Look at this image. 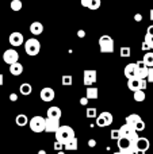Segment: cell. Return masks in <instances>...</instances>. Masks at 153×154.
I'll return each instance as SVG.
<instances>
[{"label": "cell", "instance_id": "obj_1", "mask_svg": "<svg viewBox=\"0 0 153 154\" xmlns=\"http://www.w3.org/2000/svg\"><path fill=\"white\" fill-rule=\"evenodd\" d=\"M54 135H56V141L61 142L62 145H65L67 142H69L70 139L76 138L75 131H73V128L70 127V126H61Z\"/></svg>", "mask_w": 153, "mask_h": 154}, {"label": "cell", "instance_id": "obj_2", "mask_svg": "<svg viewBox=\"0 0 153 154\" xmlns=\"http://www.w3.org/2000/svg\"><path fill=\"white\" fill-rule=\"evenodd\" d=\"M29 125H30V130H31L33 133H37V134L43 133V131H45L46 119H43V116L37 115V116H33L31 119H30Z\"/></svg>", "mask_w": 153, "mask_h": 154}, {"label": "cell", "instance_id": "obj_3", "mask_svg": "<svg viewBox=\"0 0 153 154\" xmlns=\"http://www.w3.org/2000/svg\"><path fill=\"white\" fill-rule=\"evenodd\" d=\"M99 48L102 53H114V39L110 35H102L99 38Z\"/></svg>", "mask_w": 153, "mask_h": 154}, {"label": "cell", "instance_id": "obj_4", "mask_svg": "<svg viewBox=\"0 0 153 154\" xmlns=\"http://www.w3.org/2000/svg\"><path fill=\"white\" fill-rule=\"evenodd\" d=\"M24 50H26V53L29 54V56H31V57L37 56V54L39 53V50H41L39 41L35 39V38H30V39H27L26 43H24Z\"/></svg>", "mask_w": 153, "mask_h": 154}, {"label": "cell", "instance_id": "obj_5", "mask_svg": "<svg viewBox=\"0 0 153 154\" xmlns=\"http://www.w3.org/2000/svg\"><path fill=\"white\" fill-rule=\"evenodd\" d=\"M119 133H121V138H127V139H130V141H138V138H140L137 131H136L132 126L126 125V123L119 127Z\"/></svg>", "mask_w": 153, "mask_h": 154}, {"label": "cell", "instance_id": "obj_6", "mask_svg": "<svg viewBox=\"0 0 153 154\" xmlns=\"http://www.w3.org/2000/svg\"><path fill=\"white\" fill-rule=\"evenodd\" d=\"M127 88H129L133 93L137 92V91H145L146 89V80H138V79L127 80Z\"/></svg>", "mask_w": 153, "mask_h": 154}, {"label": "cell", "instance_id": "obj_7", "mask_svg": "<svg viewBox=\"0 0 153 154\" xmlns=\"http://www.w3.org/2000/svg\"><path fill=\"white\" fill-rule=\"evenodd\" d=\"M98 80V72L94 69H87L84 70L83 73V82L86 87H91V85H94L95 82H96Z\"/></svg>", "mask_w": 153, "mask_h": 154}, {"label": "cell", "instance_id": "obj_8", "mask_svg": "<svg viewBox=\"0 0 153 154\" xmlns=\"http://www.w3.org/2000/svg\"><path fill=\"white\" fill-rule=\"evenodd\" d=\"M18 60H19V54L15 49H7V50L4 51V54H3V61H4L5 64H8L10 66L16 64Z\"/></svg>", "mask_w": 153, "mask_h": 154}, {"label": "cell", "instance_id": "obj_9", "mask_svg": "<svg viewBox=\"0 0 153 154\" xmlns=\"http://www.w3.org/2000/svg\"><path fill=\"white\" fill-rule=\"evenodd\" d=\"M148 75H149V68L142 61L136 62V79L146 80L148 79Z\"/></svg>", "mask_w": 153, "mask_h": 154}, {"label": "cell", "instance_id": "obj_10", "mask_svg": "<svg viewBox=\"0 0 153 154\" xmlns=\"http://www.w3.org/2000/svg\"><path fill=\"white\" fill-rule=\"evenodd\" d=\"M61 127V125H60V120L57 119H49V118H46V125H45V131L46 133H57V130Z\"/></svg>", "mask_w": 153, "mask_h": 154}, {"label": "cell", "instance_id": "obj_11", "mask_svg": "<svg viewBox=\"0 0 153 154\" xmlns=\"http://www.w3.org/2000/svg\"><path fill=\"white\" fill-rule=\"evenodd\" d=\"M39 96H41V99H42V101H46V103H49V101H52L54 99V96H56V92H54V89H52L50 87H45L43 89H41Z\"/></svg>", "mask_w": 153, "mask_h": 154}, {"label": "cell", "instance_id": "obj_12", "mask_svg": "<svg viewBox=\"0 0 153 154\" xmlns=\"http://www.w3.org/2000/svg\"><path fill=\"white\" fill-rule=\"evenodd\" d=\"M8 41H10L11 46H14V48H18V46H20L22 43L24 42V38H23V35H22L20 32L15 31V32H11Z\"/></svg>", "mask_w": 153, "mask_h": 154}, {"label": "cell", "instance_id": "obj_13", "mask_svg": "<svg viewBox=\"0 0 153 154\" xmlns=\"http://www.w3.org/2000/svg\"><path fill=\"white\" fill-rule=\"evenodd\" d=\"M149 146H151V142H149L148 138H145V137H140L137 141V152H144L145 153L146 150L149 149Z\"/></svg>", "mask_w": 153, "mask_h": 154}, {"label": "cell", "instance_id": "obj_14", "mask_svg": "<svg viewBox=\"0 0 153 154\" xmlns=\"http://www.w3.org/2000/svg\"><path fill=\"white\" fill-rule=\"evenodd\" d=\"M46 115H48V118L49 119H57V120H60V118H61V115H62V112H61V109L58 108V107H49L48 108V112H46Z\"/></svg>", "mask_w": 153, "mask_h": 154}, {"label": "cell", "instance_id": "obj_15", "mask_svg": "<svg viewBox=\"0 0 153 154\" xmlns=\"http://www.w3.org/2000/svg\"><path fill=\"white\" fill-rule=\"evenodd\" d=\"M125 77L127 80H132V79H136V64H127L125 66Z\"/></svg>", "mask_w": 153, "mask_h": 154}, {"label": "cell", "instance_id": "obj_16", "mask_svg": "<svg viewBox=\"0 0 153 154\" xmlns=\"http://www.w3.org/2000/svg\"><path fill=\"white\" fill-rule=\"evenodd\" d=\"M81 5L95 11L100 7V0H81Z\"/></svg>", "mask_w": 153, "mask_h": 154}, {"label": "cell", "instance_id": "obj_17", "mask_svg": "<svg viewBox=\"0 0 153 154\" xmlns=\"http://www.w3.org/2000/svg\"><path fill=\"white\" fill-rule=\"evenodd\" d=\"M42 31H43V26L41 22H33L30 24V32L33 35H39V34H42Z\"/></svg>", "mask_w": 153, "mask_h": 154}, {"label": "cell", "instance_id": "obj_18", "mask_svg": "<svg viewBox=\"0 0 153 154\" xmlns=\"http://www.w3.org/2000/svg\"><path fill=\"white\" fill-rule=\"evenodd\" d=\"M141 120V116L138 114H130L129 116L126 118V125H129V126H132L133 128H134V126L137 125L138 122Z\"/></svg>", "mask_w": 153, "mask_h": 154}, {"label": "cell", "instance_id": "obj_19", "mask_svg": "<svg viewBox=\"0 0 153 154\" xmlns=\"http://www.w3.org/2000/svg\"><path fill=\"white\" fill-rule=\"evenodd\" d=\"M10 73H11L12 76H19V75H22V73H23V65L19 64V62H16V64L11 65V66H10Z\"/></svg>", "mask_w": 153, "mask_h": 154}, {"label": "cell", "instance_id": "obj_20", "mask_svg": "<svg viewBox=\"0 0 153 154\" xmlns=\"http://www.w3.org/2000/svg\"><path fill=\"white\" fill-rule=\"evenodd\" d=\"M142 62L149 68V69H151V68H153V51H148V53L144 54Z\"/></svg>", "mask_w": 153, "mask_h": 154}, {"label": "cell", "instance_id": "obj_21", "mask_svg": "<svg viewBox=\"0 0 153 154\" xmlns=\"http://www.w3.org/2000/svg\"><path fill=\"white\" fill-rule=\"evenodd\" d=\"M98 95H99V92H98V88L96 87H89L87 88V96L86 97L88 99V100H94V99H98Z\"/></svg>", "mask_w": 153, "mask_h": 154}, {"label": "cell", "instance_id": "obj_22", "mask_svg": "<svg viewBox=\"0 0 153 154\" xmlns=\"http://www.w3.org/2000/svg\"><path fill=\"white\" fill-rule=\"evenodd\" d=\"M15 122H16V125H18L19 127H23V126H26L30 120H29V118H27L24 114H19L18 116L15 118Z\"/></svg>", "mask_w": 153, "mask_h": 154}, {"label": "cell", "instance_id": "obj_23", "mask_svg": "<svg viewBox=\"0 0 153 154\" xmlns=\"http://www.w3.org/2000/svg\"><path fill=\"white\" fill-rule=\"evenodd\" d=\"M64 147H65V150H69V152H73V150H77V147H79L77 138L70 139L69 142H67V143L64 145Z\"/></svg>", "mask_w": 153, "mask_h": 154}, {"label": "cell", "instance_id": "obj_24", "mask_svg": "<svg viewBox=\"0 0 153 154\" xmlns=\"http://www.w3.org/2000/svg\"><path fill=\"white\" fill-rule=\"evenodd\" d=\"M117 145H118L119 150L130 149V139H127V138H121L118 142H117Z\"/></svg>", "mask_w": 153, "mask_h": 154}, {"label": "cell", "instance_id": "obj_25", "mask_svg": "<svg viewBox=\"0 0 153 154\" xmlns=\"http://www.w3.org/2000/svg\"><path fill=\"white\" fill-rule=\"evenodd\" d=\"M19 91H20V93H22V95L27 96V95H30V93H31L33 87L29 84V82H23V84H22L20 87H19Z\"/></svg>", "mask_w": 153, "mask_h": 154}, {"label": "cell", "instance_id": "obj_26", "mask_svg": "<svg viewBox=\"0 0 153 154\" xmlns=\"http://www.w3.org/2000/svg\"><path fill=\"white\" fill-rule=\"evenodd\" d=\"M100 116L103 118V119L106 120V123H107V126H110L111 123H113V114L111 112H107V111H103L102 114H100Z\"/></svg>", "mask_w": 153, "mask_h": 154}, {"label": "cell", "instance_id": "obj_27", "mask_svg": "<svg viewBox=\"0 0 153 154\" xmlns=\"http://www.w3.org/2000/svg\"><path fill=\"white\" fill-rule=\"evenodd\" d=\"M146 99V96H145V91H137V92H134V100L136 101H144Z\"/></svg>", "mask_w": 153, "mask_h": 154}, {"label": "cell", "instance_id": "obj_28", "mask_svg": "<svg viewBox=\"0 0 153 154\" xmlns=\"http://www.w3.org/2000/svg\"><path fill=\"white\" fill-rule=\"evenodd\" d=\"M130 48H127V46H122L121 50H119V56L123 57V58H127V57H130Z\"/></svg>", "mask_w": 153, "mask_h": 154}, {"label": "cell", "instance_id": "obj_29", "mask_svg": "<svg viewBox=\"0 0 153 154\" xmlns=\"http://www.w3.org/2000/svg\"><path fill=\"white\" fill-rule=\"evenodd\" d=\"M72 82H73V79H72V76H62V79H61V84L64 85V87H69V85H72Z\"/></svg>", "mask_w": 153, "mask_h": 154}, {"label": "cell", "instance_id": "obj_30", "mask_svg": "<svg viewBox=\"0 0 153 154\" xmlns=\"http://www.w3.org/2000/svg\"><path fill=\"white\" fill-rule=\"evenodd\" d=\"M11 10L12 11H20L22 10V2L20 0H12V2H11Z\"/></svg>", "mask_w": 153, "mask_h": 154}, {"label": "cell", "instance_id": "obj_31", "mask_svg": "<svg viewBox=\"0 0 153 154\" xmlns=\"http://www.w3.org/2000/svg\"><path fill=\"white\" fill-rule=\"evenodd\" d=\"M145 127H146L145 122H144V120H142V119H141V120H140V122H138V123H137V125H136V126H134V130H136V131H137V133H140V131H144V130H145Z\"/></svg>", "mask_w": 153, "mask_h": 154}, {"label": "cell", "instance_id": "obj_32", "mask_svg": "<svg viewBox=\"0 0 153 154\" xmlns=\"http://www.w3.org/2000/svg\"><path fill=\"white\" fill-rule=\"evenodd\" d=\"M87 118L89 119L96 118V108H87Z\"/></svg>", "mask_w": 153, "mask_h": 154}, {"label": "cell", "instance_id": "obj_33", "mask_svg": "<svg viewBox=\"0 0 153 154\" xmlns=\"http://www.w3.org/2000/svg\"><path fill=\"white\" fill-rule=\"evenodd\" d=\"M111 138H113L114 141H117V142L121 139V133H119V128H118V130H113V131H111Z\"/></svg>", "mask_w": 153, "mask_h": 154}, {"label": "cell", "instance_id": "obj_34", "mask_svg": "<svg viewBox=\"0 0 153 154\" xmlns=\"http://www.w3.org/2000/svg\"><path fill=\"white\" fill-rule=\"evenodd\" d=\"M96 125H98V127H106V126H107V123H106V120L99 115V116H98V119H96Z\"/></svg>", "mask_w": 153, "mask_h": 154}, {"label": "cell", "instance_id": "obj_35", "mask_svg": "<svg viewBox=\"0 0 153 154\" xmlns=\"http://www.w3.org/2000/svg\"><path fill=\"white\" fill-rule=\"evenodd\" d=\"M144 42H146L149 46H151V49H153V37H151V35H148V34H145Z\"/></svg>", "mask_w": 153, "mask_h": 154}, {"label": "cell", "instance_id": "obj_36", "mask_svg": "<svg viewBox=\"0 0 153 154\" xmlns=\"http://www.w3.org/2000/svg\"><path fill=\"white\" fill-rule=\"evenodd\" d=\"M54 149H56L57 152H62V149H64V145H62L61 142L56 141V142H54Z\"/></svg>", "mask_w": 153, "mask_h": 154}, {"label": "cell", "instance_id": "obj_37", "mask_svg": "<svg viewBox=\"0 0 153 154\" xmlns=\"http://www.w3.org/2000/svg\"><path fill=\"white\" fill-rule=\"evenodd\" d=\"M141 49H142L144 51H146V53H148V51L151 50V46H149L146 42H142V45H141Z\"/></svg>", "mask_w": 153, "mask_h": 154}, {"label": "cell", "instance_id": "obj_38", "mask_svg": "<svg viewBox=\"0 0 153 154\" xmlns=\"http://www.w3.org/2000/svg\"><path fill=\"white\" fill-rule=\"evenodd\" d=\"M148 80L149 82H153V68H151V69H149V75H148Z\"/></svg>", "mask_w": 153, "mask_h": 154}, {"label": "cell", "instance_id": "obj_39", "mask_svg": "<svg viewBox=\"0 0 153 154\" xmlns=\"http://www.w3.org/2000/svg\"><path fill=\"white\" fill-rule=\"evenodd\" d=\"M88 99H87V97H81L80 99V104H81V106H88Z\"/></svg>", "mask_w": 153, "mask_h": 154}, {"label": "cell", "instance_id": "obj_40", "mask_svg": "<svg viewBox=\"0 0 153 154\" xmlns=\"http://www.w3.org/2000/svg\"><path fill=\"white\" fill-rule=\"evenodd\" d=\"M134 20L136 22H141V20H142V15H141V14H136V15H134Z\"/></svg>", "mask_w": 153, "mask_h": 154}, {"label": "cell", "instance_id": "obj_41", "mask_svg": "<svg viewBox=\"0 0 153 154\" xmlns=\"http://www.w3.org/2000/svg\"><path fill=\"white\" fill-rule=\"evenodd\" d=\"M10 100L11 101H16V100H18V95H16V93H11V95H10Z\"/></svg>", "mask_w": 153, "mask_h": 154}, {"label": "cell", "instance_id": "obj_42", "mask_svg": "<svg viewBox=\"0 0 153 154\" xmlns=\"http://www.w3.org/2000/svg\"><path fill=\"white\" fill-rule=\"evenodd\" d=\"M88 146L89 147H95V146H96V141H95V139H89V141H88Z\"/></svg>", "mask_w": 153, "mask_h": 154}, {"label": "cell", "instance_id": "obj_43", "mask_svg": "<svg viewBox=\"0 0 153 154\" xmlns=\"http://www.w3.org/2000/svg\"><path fill=\"white\" fill-rule=\"evenodd\" d=\"M146 34L151 35V37H153V24H152V26H149V27H148V30H146Z\"/></svg>", "mask_w": 153, "mask_h": 154}, {"label": "cell", "instance_id": "obj_44", "mask_svg": "<svg viewBox=\"0 0 153 154\" xmlns=\"http://www.w3.org/2000/svg\"><path fill=\"white\" fill-rule=\"evenodd\" d=\"M121 154H134V152H132L130 149H126V150H119Z\"/></svg>", "mask_w": 153, "mask_h": 154}, {"label": "cell", "instance_id": "obj_45", "mask_svg": "<svg viewBox=\"0 0 153 154\" xmlns=\"http://www.w3.org/2000/svg\"><path fill=\"white\" fill-rule=\"evenodd\" d=\"M77 35H79V38H84L86 37V31H84V30H79Z\"/></svg>", "mask_w": 153, "mask_h": 154}, {"label": "cell", "instance_id": "obj_46", "mask_svg": "<svg viewBox=\"0 0 153 154\" xmlns=\"http://www.w3.org/2000/svg\"><path fill=\"white\" fill-rule=\"evenodd\" d=\"M3 82H4V77H3V75L0 73V87L3 85Z\"/></svg>", "mask_w": 153, "mask_h": 154}, {"label": "cell", "instance_id": "obj_47", "mask_svg": "<svg viewBox=\"0 0 153 154\" xmlns=\"http://www.w3.org/2000/svg\"><path fill=\"white\" fill-rule=\"evenodd\" d=\"M149 16H151V20H153V10H151V14H149Z\"/></svg>", "mask_w": 153, "mask_h": 154}, {"label": "cell", "instance_id": "obj_48", "mask_svg": "<svg viewBox=\"0 0 153 154\" xmlns=\"http://www.w3.org/2000/svg\"><path fill=\"white\" fill-rule=\"evenodd\" d=\"M38 154H46V152H45V150H39V152H38Z\"/></svg>", "mask_w": 153, "mask_h": 154}, {"label": "cell", "instance_id": "obj_49", "mask_svg": "<svg viewBox=\"0 0 153 154\" xmlns=\"http://www.w3.org/2000/svg\"><path fill=\"white\" fill-rule=\"evenodd\" d=\"M134 154H145V153H144V152H136Z\"/></svg>", "mask_w": 153, "mask_h": 154}, {"label": "cell", "instance_id": "obj_50", "mask_svg": "<svg viewBox=\"0 0 153 154\" xmlns=\"http://www.w3.org/2000/svg\"><path fill=\"white\" fill-rule=\"evenodd\" d=\"M57 154H65V152H58Z\"/></svg>", "mask_w": 153, "mask_h": 154}, {"label": "cell", "instance_id": "obj_51", "mask_svg": "<svg viewBox=\"0 0 153 154\" xmlns=\"http://www.w3.org/2000/svg\"><path fill=\"white\" fill-rule=\"evenodd\" d=\"M113 154H121V153H119V152H117V153H113Z\"/></svg>", "mask_w": 153, "mask_h": 154}, {"label": "cell", "instance_id": "obj_52", "mask_svg": "<svg viewBox=\"0 0 153 154\" xmlns=\"http://www.w3.org/2000/svg\"><path fill=\"white\" fill-rule=\"evenodd\" d=\"M0 152H2V149H0ZM0 154H2V153H0Z\"/></svg>", "mask_w": 153, "mask_h": 154}]
</instances>
